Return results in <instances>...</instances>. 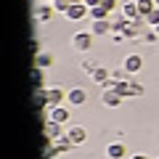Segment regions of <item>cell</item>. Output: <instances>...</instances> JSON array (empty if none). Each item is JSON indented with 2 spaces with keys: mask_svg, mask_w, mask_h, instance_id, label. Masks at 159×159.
<instances>
[{
  "mask_svg": "<svg viewBox=\"0 0 159 159\" xmlns=\"http://www.w3.org/2000/svg\"><path fill=\"white\" fill-rule=\"evenodd\" d=\"M43 3H56V0H43Z\"/></svg>",
  "mask_w": 159,
  "mask_h": 159,
  "instance_id": "cell-27",
  "label": "cell"
},
{
  "mask_svg": "<svg viewBox=\"0 0 159 159\" xmlns=\"http://www.w3.org/2000/svg\"><path fill=\"white\" fill-rule=\"evenodd\" d=\"M82 3H85L88 8H93V6H101V0H82Z\"/></svg>",
  "mask_w": 159,
  "mask_h": 159,
  "instance_id": "cell-25",
  "label": "cell"
},
{
  "mask_svg": "<svg viewBox=\"0 0 159 159\" xmlns=\"http://www.w3.org/2000/svg\"><path fill=\"white\" fill-rule=\"evenodd\" d=\"M130 159H148V154H133Z\"/></svg>",
  "mask_w": 159,
  "mask_h": 159,
  "instance_id": "cell-26",
  "label": "cell"
},
{
  "mask_svg": "<svg viewBox=\"0 0 159 159\" xmlns=\"http://www.w3.org/2000/svg\"><path fill=\"white\" fill-rule=\"evenodd\" d=\"M122 69H127L130 74L141 72V69H143V56H138V53H127L125 61H122Z\"/></svg>",
  "mask_w": 159,
  "mask_h": 159,
  "instance_id": "cell-10",
  "label": "cell"
},
{
  "mask_svg": "<svg viewBox=\"0 0 159 159\" xmlns=\"http://www.w3.org/2000/svg\"><path fill=\"white\" fill-rule=\"evenodd\" d=\"M122 101H125V98L119 96L117 90H101V103H103V106H109V109H117Z\"/></svg>",
  "mask_w": 159,
  "mask_h": 159,
  "instance_id": "cell-13",
  "label": "cell"
},
{
  "mask_svg": "<svg viewBox=\"0 0 159 159\" xmlns=\"http://www.w3.org/2000/svg\"><path fill=\"white\" fill-rule=\"evenodd\" d=\"M64 16H66L69 21H80V19L90 16V8H88L85 3H74V6H69V11L64 13Z\"/></svg>",
  "mask_w": 159,
  "mask_h": 159,
  "instance_id": "cell-7",
  "label": "cell"
},
{
  "mask_svg": "<svg viewBox=\"0 0 159 159\" xmlns=\"http://www.w3.org/2000/svg\"><path fill=\"white\" fill-rule=\"evenodd\" d=\"M32 77H34V90H43V82H45V69H40V66H34Z\"/></svg>",
  "mask_w": 159,
  "mask_h": 159,
  "instance_id": "cell-19",
  "label": "cell"
},
{
  "mask_svg": "<svg viewBox=\"0 0 159 159\" xmlns=\"http://www.w3.org/2000/svg\"><path fill=\"white\" fill-rule=\"evenodd\" d=\"M43 133H45V141H58L61 135H66V133H64V125L53 122V119H45V122H43Z\"/></svg>",
  "mask_w": 159,
  "mask_h": 159,
  "instance_id": "cell-5",
  "label": "cell"
},
{
  "mask_svg": "<svg viewBox=\"0 0 159 159\" xmlns=\"http://www.w3.org/2000/svg\"><path fill=\"white\" fill-rule=\"evenodd\" d=\"M130 93H133V96H143V85H138V82H130Z\"/></svg>",
  "mask_w": 159,
  "mask_h": 159,
  "instance_id": "cell-22",
  "label": "cell"
},
{
  "mask_svg": "<svg viewBox=\"0 0 159 159\" xmlns=\"http://www.w3.org/2000/svg\"><path fill=\"white\" fill-rule=\"evenodd\" d=\"M125 154H127V146L125 143H109L106 146V159H125Z\"/></svg>",
  "mask_w": 159,
  "mask_h": 159,
  "instance_id": "cell-14",
  "label": "cell"
},
{
  "mask_svg": "<svg viewBox=\"0 0 159 159\" xmlns=\"http://www.w3.org/2000/svg\"><path fill=\"white\" fill-rule=\"evenodd\" d=\"M143 21H146V24H148V27H159V6H157V8H154V11H151V13H148V16H146V19H143Z\"/></svg>",
  "mask_w": 159,
  "mask_h": 159,
  "instance_id": "cell-20",
  "label": "cell"
},
{
  "mask_svg": "<svg viewBox=\"0 0 159 159\" xmlns=\"http://www.w3.org/2000/svg\"><path fill=\"white\" fill-rule=\"evenodd\" d=\"M64 98H66V90L64 88H58V85H51V88H45V111H51L53 106H61L64 103Z\"/></svg>",
  "mask_w": 159,
  "mask_h": 159,
  "instance_id": "cell-2",
  "label": "cell"
},
{
  "mask_svg": "<svg viewBox=\"0 0 159 159\" xmlns=\"http://www.w3.org/2000/svg\"><path fill=\"white\" fill-rule=\"evenodd\" d=\"M157 159H159V157H157Z\"/></svg>",
  "mask_w": 159,
  "mask_h": 159,
  "instance_id": "cell-30",
  "label": "cell"
},
{
  "mask_svg": "<svg viewBox=\"0 0 159 159\" xmlns=\"http://www.w3.org/2000/svg\"><path fill=\"white\" fill-rule=\"evenodd\" d=\"M122 16L125 19H130V21H141V11H138V3L135 0H125V3H122Z\"/></svg>",
  "mask_w": 159,
  "mask_h": 159,
  "instance_id": "cell-12",
  "label": "cell"
},
{
  "mask_svg": "<svg viewBox=\"0 0 159 159\" xmlns=\"http://www.w3.org/2000/svg\"><path fill=\"white\" fill-rule=\"evenodd\" d=\"M157 37H159L157 32H146V34H143V40H146V43H154V40H157Z\"/></svg>",
  "mask_w": 159,
  "mask_h": 159,
  "instance_id": "cell-24",
  "label": "cell"
},
{
  "mask_svg": "<svg viewBox=\"0 0 159 159\" xmlns=\"http://www.w3.org/2000/svg\"><path fill=\"white\" fill-rule=\"evenodd\" d=\"M34 66H40V69H51V66H53V56H51L48 51L37 53V56H34Z\"/></svg>",
  "mask_w": 159,
  "mask_h": 159,
  "instance_id": "cell-16",
  "label": "cell"
},
{
  "mask_svg": "<svg viewBox=\"0 0 159 159\" xmlns=\"http://www.w3.org/2000/svg\"><path fill=\"white\" fill-rule=\"evenodd\" d=\"M66 138L74 143V146H82V143L88 141V130H85L82 125H72V127L66 130Z\"/></svg>",
  "mask_w": 159,
  "mask_h": 159,
  "instance_id": "cell-9",
  "label": "cell"
},
{
  "mask_svg": "<svg viewBox=\"0 0 159 159\" xmlns=\"http://www.w3.org/2000/svg\"><path fill=\"white\" fill-rule=\"evenodd\" d=\"M72 148H74V143L69 141L66 135H61L58 141H45V157L53 159V157H61V154L72 151Z\"/></svg>",
  "mask_w": 159,
  "mask_h": 159,
  "instance_id": "cell-1",
  "label": "cell"
},
{
  "mask_svg": "<svg viewBox=\"0 0 159 159\" xmlns=\"http://www.w3.org/2000/svg\"><path fill=\"white\" fill-rule=\"evenodd\" d=\"M154 3H157V6H159V0H154Z\"/></svg>",
  "mask_w": 159,
  "mask_h": 159,
  "instance_id": "cell-29",
  "label": "cell"
},
{
  "mask_svg": "<svg viewBox=\"0 0 159 159\" xmlns=\"http://www.w3.org/2000/svg\"><path fill=\"white\" fill-rule=\"evenodd\" d=\"M135 3H138V11H141L143 19H146L148 13L154 11V8H157V3H154V0H135Z\"/></svg>",
  "mask_w": 159,
  "mask_h": 159,
  "instance_id": "cell-17",
  "label": "cell"
},
{
  "mask_svg": "<svg viewBox=\"0 0 159 159\" xmlns=\"http://www.w3.org/2000/svg\"><path fill=\"white\" fill-rule=\"evenodd\" d=\"M109 13H111V11H109L106 6H93L90 8V19H93V21H98V19H109Z\"/></svg>",
  "mask_w": 159,
  "mask_h": 159,
  "instance_id": "cell-18",
  "label": "cell"
},
{
  "mask_svg": "<svg viewBox=\"0 0 159 159\" xmlns=\"http://www.w3.org/2000/svg\"><path fill=\"white\" fill-rule=\"evenodd\" d=\"M154 32H157V34H159V27H154Z\"/></svg>",
  "mask_w": 159,
  "mask_h": 159,
  "instance_id": "cell-28",
  "label": "cell"
},
{
  "mask_svg": "<svg viewBox=\"0 0 159 159\" xmlns=\"http://www.w3.org/2000/svg\"><path fill=\"white\" fill-rule=\"evenodd\" d=\"M53 13H56V8H53L51 3H40V6L32 8V16H34V21H37V24H40V21H48Z\"/></svg>",
  "mask_w": 159,
  "mask_h": 159,
  "instance_id": "cell-8",
  "label": "cell"
},
{
  "mask_svg": "<svg viewBox=\"0 0 159 159\" xmlns=\"http://www.w3.org/2000/svg\"><path fill=\"white\" fill-rule=\"evenodd\" d=\"M101 6H106L109 11H114V8H117V0H101Z\"/></svg>",
  "mask_w": 159,
  "mask_h": 159,
  "instance_id": "cell-23",
  "label": "cell"
},
{
  "mask_svg": "<svg viewBox=\"0 0 159 159\" xmlns=\"http://www.w3.org/2000/svg\"><path fill=\"white\" fill-rule=\"evenodd\" d=\"M90 32L96 34V37H103V34H111V32H114V21H109V19H98V21H93Z\"/></svg>",
  "mask_w": 159,
  "mask_h": 159,
  "instance_id": "cell-11",
  "label": "cell"
},
{
  "mask_svg": "<svg viewBox=\"0 0 159 159\" xmlns=\"http://www.w3.org/2000/svg\"><path fill=\"white\" fill-rule=\"evenodd\" d=\"M69 117H72V111H69V106H53L51 111H48V117L45 119H53V122H58V125H66L69 122Z\"/></svg>",
  "mask_w": 159,
  "mask_h": 159,
  "instance_id": "cell-6",
  "label": "cell"
},
{
  "mask_svg": "<svg viewBox=\"0 0 159 159\" xmlns=\"http://www.w3.org/2000/svg\"><path fill=\"white\" fill-rule=\"evenodd\" d=\"M98 66H101V64H96L93 58H85V61L80 64V69H82V72H93V69H98Z\"/></svg>",
  "mask_w": 159,
  "mask_h": 159,
  "instance_id": "cell-21",
  "label": "cell"
},
{
  "mask_svg": "<svg viewBox=\"0 0 159 159\" xmlns=\"http://www.w3.org/2000/svg\"><path fill=\"white\" fill-rule=\"evenodd\" d=\"M93 37H96L93 32H74L72 34V48L80 53H88L93 48Z\"/></svg>",
  "mask_w": 159,
  "mask_h": 159,
  "instance_id": "cell-3",
  "label": "cell"
},
{
  "mask_svg": "<svg viewBox=\"0 0 159 159\" xmlns=\"http://www.w3.org/2000/svg\"><path fill=\"white\" fill-rule=\"evenodd\" d=\"M88 103V90L85 88H72L66 90V106H85Z\"/></svg>",
  "mask_w": 159,
  "mask_h": 159,
  "instance_id": "cell-4",
  "label": "cell"
},
{
  "mask_svg": "<svg viewBox=\"0 0 159 159\" xmlns=\"http://www.w3.org/2000/svg\"><path fill=\"white\" fill-rule=\"evenodd\" d=\"M90 80L96 82V85H106L109 80H111V72H109L106 66H98V69H93V72H90Z\"/></svg>",
  "mask_w": 159,
  "mask_h": 159,
  "instance_id": "cell-15",
  "label": "cell"
}]
</instances>
